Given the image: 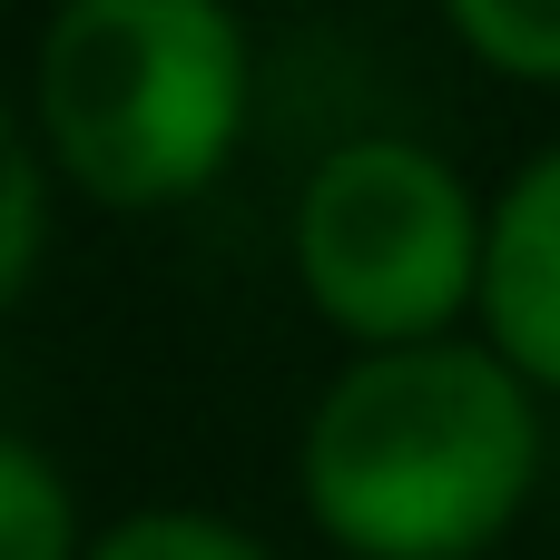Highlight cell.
Masks as SVG:
<instances>
[{
    "mask_svg": "<svg viewBox=\"0 0 560 560\" xmlns=\"http://www.w3.org/2000/svg\"><path fill=\"white\" fill-rule=\"evenodd\" d=\"M295 482L345 560H482L541 482V394L463 335L354 354L305 413Z\"/></svg>",
    "mask_w": 560,
    "mask_h": 560,
    "instance_id": "1",
    "label": "cell"
},
{
    "mask_svg": "<svg viewBox=\"0 0 560 560\" xmlns=\"http://www.w3.org/2000/svg\"><path fill=\"white\" fill-rule=\"evenodd\" d=\"M256 59L226 0H59L30 59V128L98 207H177L246 138Z\"/></svg>",
    "mask_w": 560,
    "mask_h": 560,
    "instance_id": "2",
    "label": "cell"
},
{
    "mask_svg": "<svg viewBox=\"0 0 560 560\" xmlns=\"http://www.w3.org/2000/svg\"><path fill=\"white\" fill-rule=\"evenodd\" d=\"M482 226L472 187L413 138H345L305 167L295 197V285L354 354L443 345L463 305H482Z\"/></svg>",
    "mask_w": 560,
    "mask_h": 560,
    "instance_id": "3",
    "label": "cell"
},
{
    "mask_svg": "<svg viewBox=\"0 0 560 560\" xmlns=\"http://www.w3.org/2000/svg\"><path fill=\"white\" fill-rule=\"evenodd\" d=\"M482 345L532 384L560 394V148H541L482 226Z\"/></svg>",
    "mask_w": 560,
    "mask_h": 560,
    "instance_id": "4",
    "label": "cell"
},
{
    "mask_svg": "<svg viewBox=\"0 0 560 560\" xmlns=\"http://www.w3.org/2000/svg\"><path fill=\"white\" fill-rule=\"evenodd\" d=\"M0 560H89L79 502L30 433H0Z\"/></svg>",
    "mask_w": 560,
    "mask_h": 560,
    "instance_id": "5",
    "label": "cell"
},
{
    "mask_svg": "<svg viewBox=\"0 0 560 560\" xmlns=\"http://www.w3.org/2000/svg\"><path fill=\"white\" fill-rule=\"evenodd\" d=\"M39 246H49V148H39V128L0 98V315H10L20 285L39 276Z\"/></svg>",
    "mask_w": 560,
    "mask_h": 560,
    "instance_id": "6",
    "label": "cell"
},
{
    "mask_svg": "<svg viewBox=\"0 0 560 560\" xmlns=\"http://www.w3.org/2000/svg\"><path fill=\"white\" fill-rule=\"evenodd\" d=\"M443 20L482 69L560 89V0H443Z\"/></svg>",
    "mask_w": 560,
    "mask_h": 560,
    "instance_id": "7",
    "label": "cell"
},
{
    "mask_svg": "<svg viewBox=\"0 0 560 560\" xmlns=\"http://www.w3.org/2000/svg\"><path fill=\"white\" fill-rule=\"evenodd\" d=\"M89 560H266V541H246L236 522H217V512H187V502H158V512H128V522H108Z\"/></svg>",
    "mask_w": 560,
    "mask_h": 560,
    "instance_id": "8",
    "label": "cell"
}]
</instances>
